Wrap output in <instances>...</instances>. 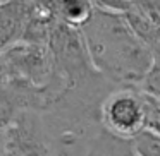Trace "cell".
I'll return each mask as SVG.
<instances>
[{"label":"cell","mask_w":160,"mask_h":156,"mask_svg":"<svg viewBox=\"0 0 160 156\" xmlns=\"http://www.w3.org/2000/svg\"><path fill=\"white\" fill-rule=\"evenodd\" d=\"M95 69L114 86H141L153 65L150 48L124 14L95 9L81 29Z\"/></svg>","instance_id":"6da1fadb"},{"label":"cell","mask_w":160,"mask_h":156,"mask_svg":"<svg viewBox=\"0 0 160 156\" xmlns=\"http://www.w3.org/2000/svg\"><path fill=\"white\" fill-rule=\"evenodd\" d=\"M31 17L29 0L0 2V55L24 40Z\"/></svg>","instance_id":"5b68a950"},{"label":"cell","mask_w":160,"mask_h":156,"mask_svg":"<svg viewBox=\"0 0 160 156\" xmlns=\"http://www.w3.org/2000/svg\"><path fill=\"white\" fill-rule=\"evenodd\" d=\"M59 22L83 29L95 12L91 0H55Z\"/></svg>","instance_id":"8992f818"},{"label":"cell","mask_w":160,"mask_h":156,"mask_svg":"<svg viewBox=\"0 0 160 156\" xmlns=\"http://www.w3.org/2000/svg\"><path fill=\"white\" fill-rule=\"evenodd\" d=\"M100 122L103 130L126 141H132L136 135L146 130V106L143 87H114L100 106Z\"/></svg>","instance_id":"3957f363"},{"label":"cell","mask_w":160,"mask_h":156,"mask_svg":"<svg viewBox=\"0 0 160 156\" xmlns=\"http://www.w3.org/2000/svg\"><path fill=\"white\" fill-rule=\"evenodd\" d=\"M48 48L53 59L55 74L62 79L66 89L103 77L91 62L81 29L57 22L48 38Z\"/></svg>","instance_id":"7a4b0ae2"},{"label":"cell","mask_w":160,"mask_h":156,"mask_svg":"<svg viewBox=\"0 0 160 156\" xmlns=\"http://www.w3.org/2000/svg\"><path fill=\"white\" fill-rule=\"evenodd\" d=\"M4 153L9 156H52L42 111L22 110L4 132Z\"/></svg>","instance_id":"277c9868"},{"label":"cell","mask_w":160,"mask_h":156,"mask_svg":"<svg viewBox=\"0 0 160 156\" xmlns=\"http://www.w3.org/2000/svg\"><path fill=\"white\" fill-rule=\"evenodd\" d=\"M0 156H4V134L0 135Z\"/></svg>","instance_id":"9c48e42d"},{"label":"cell","mask_w":160,"mask_h":156,"mask_svg":"<svg viewBox=\"0 0 160 156\" xmlns=\"http://www.w3.org/2000/svg\"><path fill=\"white\" fill-rule=\"evenodd\" d=\"M155 2H158V4H160V0H155Z\"/></svg>","instance_id":"30bf717a"},{"label":"cell","mask_w":160,"mask_h":156,"mask_svg":"<svg viewBox=\"0 0 160 156\" xmlns=\"http://www.w3.org/2000/svg\"><path fill=\"white\" fill-rule=\"evenodd\" d=\"M132 148V141L115 137L107 130H102L88 156H128Z\"/></svg>","instance_id":"52a82bcc"},{"label":"cell","mask_w":160,"mask_h":156,"mask_svg":"<svg viewBox=\"0 0 160 156\" xmlns=\"http://www.w3.org/2000/svg\"><path fill=\"white\" fill-rule=\"evenodd\" d=\"M132 144L139 156H160V132L146 129L132 139Z\"/></svg>","instance_id":"ba28073f"}]
</instances>
